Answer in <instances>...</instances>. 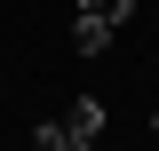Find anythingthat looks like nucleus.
I'll use <instances>...</instances> for the list:
<instances>
[{
  "instance_id": "f257e3e1",
  "label": "nucleus",
  "mask_w": 159,
  "mask_h": 151,
  "mask_svg": "<svg viewBox=\"0 0 159 151\" xmlns=\"http://www.w3.org/2000/svg\"><path fill=\"white\" fill-rule=\"evenodd\" d=\"M111 32H119V24L103 16V8H80V24H72V40H80V56H103V48H111Z\"/></svg>"
},
{
  "instance_id": "f03ea898",
  "label": "nucleus",
  "mask_w": 159,
  "mask_h": 151,
  "mask_svg": "<svg viewBox=\"0 0 159 151\" xmlns=\"http://www.w3.org/2000/svg\"><path fill=\"white\" fill-rule=\"evenodd\" d=\"M64 127H72V135H80V143H103V127H111V112H103L96 95H80L72 112H64Z\"/></svg>"
},
{
  "instance_id": "7ed1b4c3",
  "label": "nucleus",
  "mask_w": 159,
  "mask_h": 151,
  "mask_svg": "<svg viewBox=\"0 0 159 151\" xmlns=\"http://www.w3.org/2000/svg\"><path fill=\"white\" fill-rule=\"evenodd\" d=\"M64 143H72V127H64V112H56V119H40V127H32V151H64Z\"/></svg>"
},
{
  "instance_id": "20e7f679",
  "label": "nucleus",
  "mask_w": 159,
  "mask_h": 151,
  "mask_svg": "<svg viewBox=\"0 0 159 151\" xmlns=\"http://www.w3.org/2000/svg\"><path fill=\"white\" fill-rule=\"evenodd\" d=\"M80 8H103V0H72V16H80Z\"/></svg>"
},
{
  "instance_id": "39448f33",
  "label": "nucleus",
  "mask_w": 159,
  "mask_h": 151,
  "mask_svg": "<svg viewBox=\"0 0 159 151\" xmlns=\"http://www.w3.org/2000/svg\"><path fill=\"white\" fill-rule=\"evenodd\" d=\"M64 151H96V143H80V135H72V143H64Z\"/></svg>"
},
{
  "instance_id": "423d86ee",
  "label": "nucleus",
  "mask_w": 159,
  "mask_h": 151,
  "mask_svg": "<svg viewBox=\"0 0 159 151\" xmlns=\"http://www.w3.org/2000/svg\"><path fill=\"white\" fill-rule=\"evenodd\" d=\"M151 135H159V103H151Z\"/></svg>"
}]
</instances>
